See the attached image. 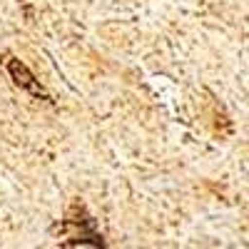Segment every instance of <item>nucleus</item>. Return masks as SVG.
<instances>
[{
	"label": "nucleus",
	"instance_id": "f03ea898",
	"mask_svg": "<svg viewBox=\"0 0 249 249\" xmlns=\"http://www.w3.org/2000/svg\"><path fill=\"white\" fill-rule=\"evenodd\" d=\"M8 75H10V80L15 82V85L20 88V90H25L28 95H33L35 100H45V102H53L50 100V92L40 85V80L28 70V65L23 60H18V57H10L8 60Z\"/></svg>",
	"mask_w": 249,
	"mask_h": 249
},
{
	"label": "nucleus",
	"instance_id": "f257e3e1",
	"mask_svg": "<svg viewBox=\"0 0 249 249\" xmlns=\"http://www.w3.org/2000/svg\"><path fill=\"white\" fill-rule=\"evenodd\" d=\"M57 230L62 234V244L65 247H80V244H90V247H102V234L97 232L95 219L90 217V212L85 210V204L80 199H75L62 222L57 224Z\"/></svg>",
	"mask_w": 249,
	"mask_h": 249
}]
</instances>
